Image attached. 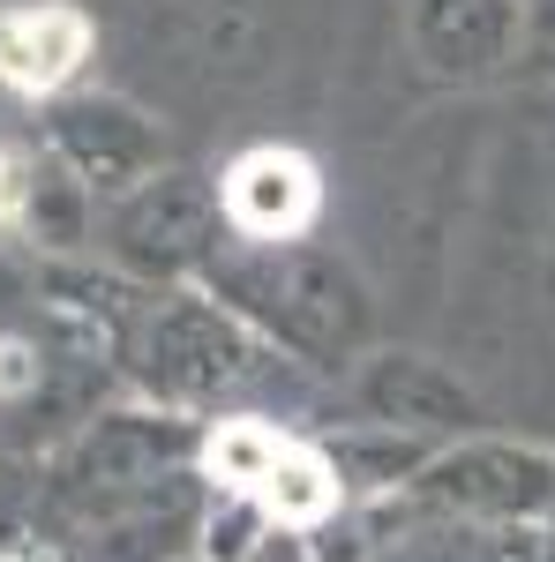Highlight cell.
<instances>
[{
	"label": "cell",
	"mask_w": 555,
	"mask_h": 562,
	"mask_svg": "<svg viewBox=\"0 0 555 562\" xmlns=\"http://www.w3.org/2000/svg\"><path fill=\"white\" fill-rule=\"evenodd\" d=\"M256 503L278 525H323L338 510V473H331L308 442H286V458L270 465V480L256 487Z\"/></svg>",
	"instance_id": "3957f363"
},
{
	"label": "cell",
	"mask_w": 555,
	"mask_h": 562,
	"mask_svg": "<svg viewBox=\"0 0 555 562\" xmlns=\"http://www.w3.org/2000/svg\"><path fill=\"white\" fill-rule=\"evenodd\" d=\"M315 211H323V173L286 143H256L225 166V217L248 240H293L315 225Z\"/></svg>",
	"instance_id": "6da1fadb"
},
{
	"label": "cell",
	"mask_w": 555,
	"mask_h": 562,
	"mask_svg": "<svg viewBox=\"0 0 555 562\" xmlns=\"http://www.w3.org/2000/svg\"><path fill=\"white\" fill-rule=\"evenodd\" d=\"M286 442H293V435H278L270 420H218L211 442H203V465H211V480H225L233 495L256 503V487L270 480V465L286 458Z\"/></svg>",
	"instance_id": "277c9868"
},
{
	"label": "cell",
	"mask_w": 555,
	"mask_h": 562,
	"mask_svg": "<svg viewBox=\"0 0 555 562\" xmlns=\"http://www.w3.org/2000/svg\"><path fill=\"white\" fill-rule=\"evenodd\" d=\"M23 203H31L23 158H15V150H0V225H8V217H23Z\"/></svg>",
	"instance_id": "5b68a950"
},
{
	"label": "cell",
	"mask_w": 555,
	"mask_h": 562,
	"mask_svg": "<svg viewBox=\"0 0 555 562\" xmlns=\"http://www.w3.org/2000/svg\"><path fill=\"white\" fill-rule=\"evenodd\" d=\"M90 15L76 0H31V8H0V83L38 98L60 90L90 60Z\"/></svg>",
	"instance_id": "7a4b0ae2"
}]
</instances>
